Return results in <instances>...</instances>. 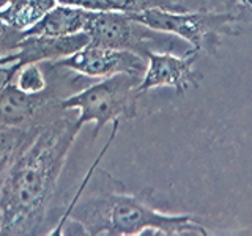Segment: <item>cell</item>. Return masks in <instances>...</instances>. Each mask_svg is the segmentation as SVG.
<instances>
[{
	"label": "cell",
	"instance_id": "1",
	"mask_svg": "<svg viewBox=\"0 0 252 236\" xmlns=\"http://www.w3.org/2000/svg\"><path fill=\"white\" fill-rule=\"evenodd\" d=\"M104 149L110 145V142ZM104 149L87 172L84 181L51 235L62 233L66 222L81 228L90 236H134L165 235L207 236V228L192 214H170L156 206V192L152 187L137 194L126 191L120 179L98 169Z\"/></svg>",
	"mask_w": 252,
	"mask_h": 236
},
{
	"label": "cell",
	"instance_id": "2",
	"mask_svg": "<svg viewBox=\"0 0 252 236\" xmlns=\"http://www.w3.org/2000/svg\"><path fill=\"white\" fill-rule=\"evenodd\" d=\"M81 128L77 118L66 112L39 126L35 137L16 157L0 187V236L46 233L59 178Z\"/></svg>",
	"mask_w": 252,
	"mask_h": 236
},
{
	"label": "cell",
	"instance_id": "3",
	"mask_svg": "<svg viewBox=\"0 0 252 236\" xmlns=\"http://www.w3.org/2000/svg\"><path fill=\"white\" fill-rule=\"evenodd\" d=\"M131 16L148 29L175 35L188 41L194 49L208 55H215L219 51L224 36L241 35L240 21L235 14L207 6L199 11H167L153 8Z\"/></svg>",
	"mask_w": 252,
	"mask_h": 236
},
{
	"label": "cell",
	"instance_id": "4",
	"mask_svg": "<svg viewBox=\"0 0 252 236\" xmlns=\"http://www.w3.org/2000/svg\"><path fill=\"white\" fill-rule=\"evenodd\" d=\"M140 76L114 74L62 99V109H77V123H94V140L107 123H123L137 117Z\"/></svg>",
	"mask_w": 252,
	"mask_h": 236
},
{
	"label": "cell",
	"instance_id": "5",
	"mask_svg": "<svg viewBox=\"0 0 252 236\" xmlns=\"http://www.w3.org/2000/svg\"><path fill=\"white\" fill-rule=\"evenodd\" d=\"M43 65V63H41ZM43 68L52 79H47V87L36 93H26L13 82L0 85V123L8 126H41L57 120L68 110L62 109V99L65 98L59 91L66 87L60 76V68L51 61Z\"/></svg>",
	"mask_w": 252,
	"mask_h": 236
},
{
	"label": "cell",
	"instance_id": "6",
	"mask_svg": "<svg viewBox=\"0 0 252 236\" xmlns=\"http://www.w3.org/2000/svg\"><path fill=\"white\" fill-rule=\"evenodd\" d=\"M84 31L90 36V43L136 52L145 60L152 46L165 43L164 35H167L148 29L131 14L120 11H92Z\"/></svg>",
	"mask_w": 252,
	"mask_h": 236
},
{
	"label": "cell",
	"instance_id": "7",
	"mask_svg": "<svg viewBox=\"0 0 252 236\" xmlns=\"http://www.w3.org/2000/svg\"><path fill=\"white\" fill-rule=\"evenodd\" d=\"M59 68H65L79 76L104 79L114 74L144 76L147 60L142 55L129 51H118L94 43L85 44L73 55L51 61Z\"/></svg>",
	"mask_w": 252,
	"mask_h": 236
},
{
	"label": "cell",
	"instance_id": "8",
	"mask_svg": "<svg viewBox=\"0 0 252 236\" xmlns=\"http://www.w3.org/2000/svg\"><path fill=\"white\" fill-rule=\"evenodd\" d=\"M89 43L90 36L85 31L68 36H24L13 52L0 57V73L3 74L0 85L10 84L14 74L29 63H44L69 57Z\"/></svg>",
	"mask_w": 252,
	"mask_h": 236
},
{
	"label": "cell",
	"instance_id": "9",
	"mask_svg": "<svg viewBox=\"0 0 252 236\" xmlns=\"http://www.w3.org/2000/svg\"><path fill=\"white\" fill-rule=\"evenodd\" d=\"M199 54L194 47L183 55L150 51L147 54V69L137 85L139 96L158 87H169L177 94H185L189 88H199L202 74L194 68Z\"/></svg>",
	"mask_w": 252,
	"mask_h": 236
},
{
	"label": "cell",
	"instance_id": "10",
	"mask_svg": "<svg viewBox=\"0 0 252 236\" xmlns=\"http://www.w3.org/2000/svg\"><path fill=\"white\" fill-rule=\"evenodd\" d=\"M92 11L79 6L57 3L51 8L35 26L24 31V35H43V36H68L81 33L85 30L87 21Z\"/></svg>",
	"mask_w": 252,
	"mask_h": 236
},
{
	"label": "cell",
	"instance_id": "11",
	"mask_svg": "<svg viewBox=\"0 0 252 236\" xmlns=\"http://www.w3.org/2000/svg\"><path fill=\"white\" fill-rule=\"evenodd\" d=\"M57 3L79 6L89 11H120L128 14L142 13L145 10H159L167 11H186L189 8L175 0H57Z\"/></svg>",
	"mask_w": 252,
	"mask_h": 236
},
{
	"label": "cell",
	"instance_id": "12",
	"mask_svg": "<svg viewBox=\"0 0 252 236\" xmlns=\"http://www.w3.org/2000/svg\"><path fill=\"white\" fill-rule=\"evenodd\" d=\"M38 129L39 126H8L0 123V187L16 157L30 144Z\"/></svg>",
	"mask_w": 252,
	"mask_h": 236
},
{
	"label": "cell",
	"instance_id": "13",
	"mask_svg": "<svg viewBox=\"0 0 252 236\" xmlns=\"http://www.w3.org/2000/svg\"><path fill=\"white\" fill-rule=\"evenodd\" d=\"M55 5L57 0H11L0 10V18L16 30L26 31Z\"/></svg>",
	"mask_w": 252,
	"mask_h": 236
},
{
	"label": "cell",
	"instance_id": "14",
	"mask_svg": "<svg viewBox=\"0 0 252 236\" xmlns=\"http://www.w3.org/2000/svg\"><path fill=\"white\" fill-rule=\"evenodd\" d=\"M26 93H36L47 87V74L41 63H29L14 74L11 81Z\"/></svg>",
	"mask_w": 252,
	"mask_h": 236
},
{
	"label": "cell",
	"instance_id": "15",
	"mask_svg": "<svg viewBox=\"0 0 252 236\" xmlns=\"http://www.w3.org/2000/svg\"><path fill=\"white\" fill-rule=\"evenodd\" d=\"M24 31L16 30L14 27L8 26V24L0 18V57H5L6 54L13 52L18 44L24 39Z\"/></svg>",
	"mask_w": 252,
	"mask_h": 236
},
{
	"label": "cell",
	"instance_id": "16",
	"mask_svg": "<svg viewBox=\"0 0 252 236\" xmlns=\"http://www.w3.org/2000/svg\"><path fill=\"white\" fill-rule=\"evenodd\" d=\"M220 10L230 11L240 22H252V0H218Z\"/></svg>",
	"mask_w": 252,
	"mask_h": 236
},
{
	"label": "cell",
	"instance_id": "17",
	"mask_svg": "<svg viewBox=\"0 0 252 236\" xmlns=\"http://www.w3.org/2000/svg\"><path fill=\"white\" fill-rule=\"evenodd\" d=\"M10 2H11V0H0V10H2V8H3L5 5H8Z\"/></svg>",
	"mask_w": 252,
	"mask_h": 236
}]
</instances>
